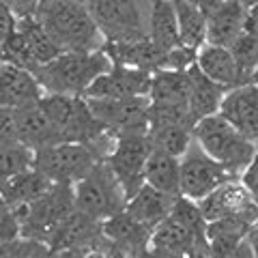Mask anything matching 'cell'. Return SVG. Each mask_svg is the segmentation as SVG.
I'll return each mask as SVG.
<instances>
[{
  "instance_id": "obj_36",
  "label": "cell",
  "mask_w": 258,
  "mask_h": 258,
  "mask_svg": "<svg viewBox=\"0 0 258 258\" xmlns=\"http://www.w3.org/2000/svg\"><path fill=\"white\" fill-rule=\"evenodd\" d=\"M50 258H125V256L101 235L99 239H95L88 245L76 247V249H64V252H52Z\"/></svg>"
},
{
  "instance_id": "obj_20",
  "label": "cell",
  "mask_w": 258,
  "mask_h": 258,
  "mask_svg": "<svg viewBox=\"0 0 258 258\" xmlns=\"http://www.w3.org/2000/svg\"><path fill=\"white\" fill-rule=\"evenodd\" d=\"M196 67L207 78H211L213 82L224 86L226 91L243 84L239 67L235 62V56H232L230 47L226 45H213V43L200 45L196 50Z\"/></svg>"
},
{
  "instance_id": "obj_19",
  "label": "cell",
  "mask_w": 258,
  "mask_h": 258,
  "mask_svg": "<svg viewBox=\"0 0 258 258\" xmlns=\"http://www.w3.org/2000/svg\"><path fill=\"white\" fill-rule=\"evenodd\" d=\"M245 7L239 0H217L207 11V43L228 47L243 32Z\"/></svg>"
},
{
  "instance_id": "obj_14",
  "label": "cell",
  "mask_w": 258,
  "mask_h": 258,
  "mask_svg": "<svg viewBox=\"0 0 258 258\" xmlns=\"http://www.w3.org/2000/svg\"><path fill=\"white\" fill-rule=\"evenodd\" d=\"M151 76L149 71L125 67V64L112 62V67L101 74L95 82L88 86L84 97H138V95H149L151 88Z\"/></svg>"
},
{
  "instance_id": "obj_13",
  "label": "cell",
  "mask_w": 258,
  "mask_h": 258,
  "mask_svg": "<svg viewBox=\"0 0 258 258\" xmlns=\"http://www.w3.org/2000/svg\"><path fill=\"white\" fill-rule=\"evenodd\" d=\"M220 114L258 147V80L226 91Z\"/></svg>"
},
{
  "instance_id": "obj_16",
  "label": "cell",
  "mask_w": 258,
  "mask_h": 258,
  "mask_svg": "<svg viewBox=\"0 0 258 258\" xmlns=\"http://www.w3.org/2000/svg\"><path fill=\"white\" fill-rule=\"evenodd\" d=\"M43 97L32 71L11 62H0V108L15 110L35 103Z\"/></svg>"
},
{
  "instance_id": "obj_21",
  "label": "cell",
  "mask_w": 258,
  "mask_h": 258,
  "mask_svg": "<svg viewBox=\"0 0 258 258\" xmlns=\"http://www.w3.org/2000/svg\"><path fill=\"white\" fill-rule=\"evenodd\" d=\"M101 235H103L101 222L76 209V211L56 228V232L50 237V241H47V247H50L52 252L76 249V247L93 243V241L99 239Z\"/></svg>"
},
{
  "instance_id": "obj_9",
  "label": "cell",
  "mask_w": 258,
  "mask_h": 258,
  "mask_svg": "<svg viewBox=\"0 0 258 258\" xmlns=\"http://www.w3.org/2000/svg\"><path fill=\"white\" fill-rule=\"evenodd\" d=\"M91 112L114 136L149 132V95L138 97H86Z\"/></svg>"
},
{
  "instance_id": "obj_22",
  "label": "cell",
  "mask_w": 258,
  "mask_h": 258,
  "mask_svg": "<svg viewBox=\"0 0 258 258\" xmlns=\"http://www.w3.org/2000/svg\"><path fill=\"white\" fill-rule=\"evenodd\" d=\"M189 74V97H187V108L191 112L194 120L211 116L215 112H220L222 99L226 95V88L213 82L211 78H207L203 71L196 67V62L187 69Z\"/></svg>"
},
{
  "instance_id": "obj_15",
  "label": "cell",
  "mask_w": 258,
  "mask_h": 258,
  "mask_svg": "<svg viewBox=\"0 0 258 258\" xmlns=\"http://www.w3.org/2000/svg\"><path fill=\"white\" fill-rule=\"evenodd\" d=\"M101 232L125 258H136L151 245L153 228L138 222L127 211H120L101 222Z\"/></svg>"
},
{
  "instance_id": "obj_23",
  "label": "cell",
  "mask_w": 258,
  "mask_h": 258,
  "mask_svg": "<svg viewBox=\"0 0 258 258\" xmlns=\"http://www.w3.org/2000/svg\"><path fill=\"white\" fill-rule=\"evenodd\" d=\"M176 198L179 196H170V194H164L144 183L132 198H127L125 211L132 217H136L138 222L155 228L166 215H170Z\"/></svg>"
},
{
  "instance_id": "obj_2",
  "label": "cell",
  "mask_w": 258,
  "mask_h": 258,
  "mask_svg": "<svg viewBox=\"0 0 258 258\" xmlns=\"http://www.w3.org/2000/svg\"><path fill=\"white\" fill-rule=\"evenodd\" d=\"M112 67L103 50L95 52H60L50 62L35 71L43 95H84L97 78Z\"/></svg>"
},
{
  "instance_id": "obj_44",
  "label": "cell",
  "mask_w": 258,
  "mask_h": 258,
  "mask_svg": "<svg viewBox=\"0 0 258 258\" xmlns=\"http://www.w3.org/2000/svg\"><path fill=\"white\" fill-rule=\"evenodd\" d=\"M245 243L249 245V249L254 252V256L258 258V220L249 226V230H247V235H245Z\"/></svg>"
},
{
  "instance_id": "obj_46",
  "label": "cell",
  "mask_w": 258,
  "mask_h": 258,
  "mask_svg": "<svg viewBox=\"0 0 258 258\" xmlns=\"http://www.w3.org/2000/svg\"><path fill=\"white\" fill-rule=\"evenodd\" d=\"M187 258H213V256H211V252H194Z\"/></svg>"
},
{
  "instance_id": "obj_40",
  "label": "cell",
  "mask_w": 258,
  "mask_h": 258,
  "mask_svg": "<svg viewBox=\"0 0 258 258\" xmlns=\"http://www.w3.org/2000/svg\"><path fill=\"white\" fill-rule=\"evenodd\" d=\"M15 24H18V18H15V13L9 9V5L0 3V43L15 30Z\"/></svg>"
},
{
  "instance_id": "obj_26",
  "label": "cell",
  "mask_w": 258,
  "mask_h": 258,
  "mask_svg": "<svg viewBox=\"0 0 258 258\" xmlns=\"http://www.w3.org/2000/svg\"><path fill=\"white\" fill-rule=\"evenodd\" d=\"M189 97V74L176 69H159L151 76L149 99L161 106H187Z\"/></svg>"
},
{
  "instance_id": "obj_42",
  "label": "cell",
  "mask_w": 258,
  "mask_h": 258,
  "mask_svg": "<svg viewBox=\"0 0 258 258\" xmlns=\"http://www.w3.org/2000/svg\"><path fill=\"white\" fill-rule=\"evenodd\" d=\"M243 30L258 35V3L252 5L249 9H245V22H243Z\"/></svg>"
},
{
  "instance_id": "obj_11",
  "label": "cell",
  "mask_w": 258,
  "mask_h": 258,
  "mask_svg": "<svg viewBox=\"0 0 258 258\" xmlns=\"http://www.w3.org/2000/svg\"><path fill=\"white\" fill-rule=\"evenodd\" d=\"M151 142L147 134H125L116 136L114 149L108 155V166L123 185L127 198H132L144 185V168L151 155Z\"/></svg>"
},
{
  "instance_id": "obj_17",
  "label": "cell",
  "mask_w": 258,
  "mask_h": 258,
  "mask_svg": "<svg viewBox=\"0 0 258 258\" xmlns=\"http://www.w3.org/2000/svg\"><path fill=\"white\" fill-rule=\"evenodd\" d=\"M103 52L110 56L112 62L142 69V71H149V74L166 69V64H168V50H161L149 37L134 39V41L106 43L103 45Z\"/></svg>"
},
{
  "instance_id": "obj_43",
  "label": "cell",
  "mask_w": 258,
  "mask_h": 258,
  "mask_svg": "<svg viewBox=\"0 0 258 258\" xmlns=\"http://www.w3.org/2000/svg\"><path fill=\"white\" fill-rule=\"evenodd\" d=\"M136 258H185V256H179V254H172V252H166L161 247H155V245H149L147 249L136 256Z\"/></svg>"
},
{
  "instance_id": "obj_18",
  "label": "cell",
  "mask_w": 258,
  "mask_h": 258,
  "mask_svg": "<svg viewBox=\"0 0 258 258\" xmlns=\"http://www.w3.org/2000/svg\"><path fill=\"white\" fill-rule=\"evenodd\" d=\"M15 118V132H18V140L28 147L30 151H39L50 144L62 142L56 127L52 125V120L47 118L45 110L41 108V103H28V106L15 108L13 110Z\"/></svg>"
},
{
  "instance_id": "obj_31",
  "label": "cell",
  "mask_w": 258,
  "mask_h": 258,
  "mask_svg": "<svg viewBox=\"0 0 258 258\" xmlns=\"http://www.w3.org/2000/svg\"><path fill=\"white\" fill-rule=\"evenodd\" d=\"M176 11V24H179L181 45L198 50L207 43V13L200 7L187 3V0H172Z\"/></svg>"
},
{
  "instance_id": "obj_25",
  "label": "cell",
  "mask_w": 258,
  "mask_h": 258,
  "mask_svg": "<svg viewBox=\"0 0 258 258\" xmlns=\"http://www.w3.org/2000/svg\"><path fill=\"white\" fill-rule=\"evenodd\" d=\"M52 185L54 183L47 179V176H43L35 166H32L28 170L15 174L13 179L7 181L3 187H0V194H3L5 200L15 209V211H20L22 207H28L30 203H35L37 198H41Z\"/></svg>"
},
{
  "instance_id": "obj_10",
  "label": "cell",
  "mask_w": 258,
  "mask_h": 258,
  "mask_svg": "<svg viewBox=\"0 0 258 258\" xmlns=\"http://www.w3.org/2000/svg\"><path fill=\"white\" fill-rule=\"evenodd\" d=\"M179 164H181V196L191 198L196 203L209 196L215 187H220L228 179H237V176H232L226 170L220 161H215L209 153H205L196 140L179 157Z\"/></svg>"
},
{
  "instance_id": "obj_29",
  "label": "cell",
  "mask_w": 258,
  "mask_h": 258,
  "mask_svg": "<svg viewBox=\"0 0 258 258\" xmlns=\"http://www.w3.org/2000/svg\"><path fill=\"white\" fill-rule=\"evenodd\" d=\"M151 245L161 247L166 252L179 254V256H191L194 252H207V249H200L196 239H194L191 232L185 228V226L176 220V217L170 213L161 220L155 228H153L151 235Z\"/></svg>"
},
{
  "instance_id": "obj_5",
  "label": "cell",
  "mask_w": 258,
  "mask_h": 258,
  "mask_svg": "<svg viewBox=\"0 0 258 258\" xmlns=\"http://www.w3.org/2000/svg\"><path fill=\"white\" fill-rule=\"evenodd\" d=\"M39 103L56 127L60 140L95 144L108 134V129L91 112L84 95H43Z\"/></svg>"
},
{
  "instance_id": "obj_32",
  "label": "cell",
  "mask_w": 258,
  "mask_h": 258,
  "mask_svg": "<svg viewBox=\"0 0 258 258\" xmlns=\"http://www.w3.org/2000/svg\"><path fill=\"white\" fill-rule=\"evenodd\" d=\"M147 136L155 151L174 157H181L194 142V129L183 125H151Z\"/></svg>"
},
{
  "instance_id": "obj_1",
  "label": "cell",
  "mask_w": 258,
  "mask_h": 258,
  "mask_svg": "<svg viewBox=\"0 0 258 258\" xmlns=\"http://www.w3.org/2000/svg\"><path fill=\"white\" fill-rule=\"evenodd\" d=\"M35 18L62 52H95L106 45L84 0H39Z\"/></svg>"
},
{
  "instance_id": "obj_38",
  "label": "cell",
  "mask_w": 258,
  "mask_h": 258,
  "mask_svg": "<svg viewBox=\"0 0 258 258\" xmlns=\"http://www.w3.org/2000/svg\"><path fill=\"white\" fill-rule=\"evenodd\" d=\"M239 181L243 183V187L249 191V196H252V200L258 207V151H256V155L252 157V161L247 164V168L241 172Z\"/></svg>"
},
{
  "instance_id": "obj_4",
  "label": "cell",
  "mask_w": 258,
  "mask_h": 258,
  "mask_svg": "<svg viewBox=\"0 0 258 258\" xmlns=\"http://www.w3.org/2000/svg\"><path fill=\"white\" fill-rule=\"evenodd\" d=\"M106 43L149 37L151 0H84Z\"/></svg>"
},
{
  "instance_id": "obj_35",
  "label": "cell",
  "mask_w": 258,
  "mask_h": 258,
  "mask_svg": "<svg viewBox=\"0 0 258 258\" xmlns=\"http://www.w3.org/2000/svg\"><path fill=\"white\" fill-rule=\"evenodd\" d=\"M52 249L43 241L28 239V237H15L7 243H0V258H50Z\"/></svg>"
},
{
  "instance_id": "obj_37",
  "label": "cell",
  "mask_w": 258,
  "mask_h": 258,
  "mask_svg": "<svg viewBox=\"0 0 258 258\" xmlns=\"http://www.w3.org/2000/svg\"><path fill=\"white\" fill-rule=\"evenodd\" d=\"M15 237H20L18 211L0 194V243H7V241H11Z\"/></svg>"
},
{
  "instance_id": "obj_12",
  "label": "cell",
  "mask_w": 258,
  "mask_h": 258,
  "mask_svg": "<svg viewBox=\"0 0 258 258\" xmlns=\"http://www.w3.org/2000/svg\"><path fill=\"white\" fill-rule=\"evenodd\" d=\"M198 207L205 213L207 222L239 217V220H247L254 224L258 220V207L239 179H228L222 183L209 196L198 200Z\"/></svg>"
},
{
  "instance_id": "obj_39",
  "label": "cell",
  "mask_w": 258,
  "mask_h": 258,
  "mask_svg": "<svg viewBox=\"0 0 258 258\" xmlns=\"http://www.w3.org/2000/svg\"><path fill=\"white\" fill-rule=\"evenodd\" d=\"M18 140V132H15V118L13 110H3L0 108V147L5 144H13Z\"/></svg>"
},
{
  "instance_id": "obj_28",
  "label": "cell",
  "mask_w": 258,
  "mask_h": 258,
  "mask_svg": "<svg viewBox=\"0 0 258 258\" xmlns=\"http://www.w3.org/2000/svg\"><path fill=\"white\" fill-rule=\"evenodd\" d=\"M252 222L239 220V217H226L213 220L207 226V243L213 258H226L232 249H237L245 241V235Z\"/></svg>"
},
{
  "instance_id": "obj_41",
  "label": "cell",
  "mask_w": 258,
  "mask_h": 258,
  "mask_svg": "<svg viewBox=\"0 0 258 258\" xmlns=\"http://www.w3.org/2000/svg\"><path fill=\"white\" fill-rule=\"evenodd\" d=\"M7 5L15 13V18H28V15H35L39 0H7Z\"/></svg>"
},
{
  "instance_id": "obj_33",
  "label": "cell",
  "mask_w": 258,
  "mask_h": 258,
  "mask_svg": "<svg viewBox=\"0 0 258 258\" xmlns=\"http://www.w3.org/2000/svg\"><path fill=\"white\" fill-rule=\"evenodd\" d=\"M228 47L232 56H235V62L239 67L243 84L258 80V35L243 30Z\"/></svg>"
},
{
  "instance_id": "obj_7",
  "label": "cell",
  "mask_w": 258,
  "mask_h": 258,
  "mask_svg": "<svg viewBox=\"0 0 258 258\" xmlns=\"http://www.w3.org/2000/svg\"><path fill=\"white\" fill-rule=\"evenodd\" d=\"M74 194L78 211L99 222L125 211L127 205V194L106 159L97 161L93 170L74 185Z\"/></svg>"
},
{
  "instance_id": "obj_47",
  "label": "cell",
  "mask_w": 258,
  "mask_h": 258,
  "mask_svg": "<svg viewBox=\"0 0 258 258\" xmlns=\"http://www.w3.org/2000/svg\"><path fill=\"white\" fill-rule=\"evenodd\" d=\"M239 3H241V5H243V7H245V9H249V7H252V5H256V3H258V0H239Z\"/></svg>"
},
{
  "instance_id": "obj_30",
  "label": "cell",
  "mask_w": 258,
  "mask_h": 258,
  "mask_svg": "<svg viewBox=\"0 0 258 258\" xmlns=\"http://www.w3.org/2000/svg\"><path fill=\"white\" fill-rule=\"evenodd\" d=\"M149 39L161 50H172L181 45L179 24L172 0H151L149 11Z\"/></svg>"
},
{
  "instance_id": "obj_8",
  "label": "cell",
  "mask_w": 258,
  "mask_h": 258,
  "mask_svg": "<svg viewBox=\"0 0 258 258\" xmlns=\"http://www.w3.org/2000/svg\"><path fill=\"white\" fill-rule=\"evenodd\" d=\"M97 161L101 159L91 144L62 140L35 151L32 166L43 176H47L52 183L76 185L80 179H84L93 170Z\"/></svg>"
},
{
  "instance_id": "obj_27",
  "label": "cell",
  "mask_w": 258,
  "mask_h": 258,
  "mask_svg": "<svg viewBox=\"0 0 258 258\" xmlns=\"http://www.w3.org/2000/svg\"><path fill=\"white\" fill-rule=\"evenodd\" d=\"M144 183L170 196H181L179 157L153 149L147 159V168H144Z\"/></svg>"
},
{
  "instance_id": "obj_45",
  "label": "cell",
  "mask_w": 258,
  "mask_h": 258,
  "mask_svg": "<svg viewBox=\"0 0 258 258\" xmlns=\"http://www.w3.org/2000/svg\"><path fill=\"white\" fill-rule=\"evenodd\" d=\"M226 258H256V256H254L252 249H249V245L243 241V243H241L237 249H232V252H230L228 256H226Z\"/></svg>"
},
{
  "instance_id": "obj_3",
  "label": "cell",
  "mask_w": 258,
  "mask_h": 258,
  "mask_svg": "<svg viewBox=\"0 0 258 258\" xmlns=\"http://www.w3.org/2000/svg\"><path fill=\"white\" fill-rule=\"evenodd\" d=\"M194 140L237 179L258 151L256 144L245 138L235 125H230L220 112L200 118L194 125Z\"/></svg>"
},
{
  "instance_id": "obj_24",
  "label": "cell",
  "mask_w": 258,
  "mask_h": 258,
  "mask_svg": "<svg viewBox=\"0 0 258 258\" xmlns=\"http://www.w3.org/2000/svg\"><path fill=\"white\" fill-rule=\"evenodd\" d=\"M15 30H18V35L22 37L24 45H26L32 74H35L41 64L50 62L52 58H56V56L62 52L60 47L52 41V37L43 30L41 24L37 22L35 15H28V18H18Z\"/></svg>"
},
{
  "instance_id": "obj_6",
  "label": "cell",
  "mask_w": 258,
  "mask_h": 258,
  "mask_svg": "<svg viewBox=\"0 0 258 258\" xmlns=\"http://www.w3.org/2000/svg\"><path fill=\"white\" fill-rule=\"evenodd\" d=\"M74 211H76L74 185L54 183L41 198H37L35 203L22 207L18 211L20 235L43 241L47 245V241L56 232V228Z\"/></svg>"
},
{
  "instance_id": "obj_34",
  "label": "cell",
  "mask_w": 258,
  "mask_h": 258,
  "mask_svg": "<svg viewBox=\"0 0 258 258\" xmlns=\"http://www.w3.org/2000/svg\"><path fill=\"white\" fill-rule=\"evenodd\" d=\"M32 161H35V151L24 147L22 142L0 147V187L15 174L32 168Z\"/></svg>"
}]
</instances>
